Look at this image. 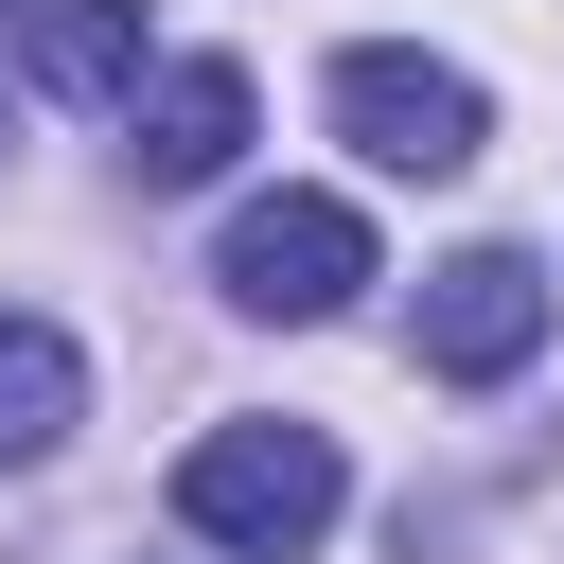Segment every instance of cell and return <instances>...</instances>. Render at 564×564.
Listing matches in <instances>:
<instances>
[{
  "instance_id": "cell-5",
  "label": "cell",
  "mask_w": 564,
  "mask_h": 564,
  "mask_svg": "<svg viewBox=\"0 0 564 564\" xmlns=\"http://www.w3.org/2000/svg\"><path fill=\"white\" fill-rule=\"evenodd\" d=\"M123 159H141L159 194L229 176V159H247V70H229V53H176V70H141V88H123Z\"/></svg>"
},
{
  "instance_id": "cell-6",
  "label": "cell",
  "mask_w": 564,
  "mask_h": 564,
  "mask_svg": "<svg viewBox=\"0 0 564 564\" xmlns=\"http://www.w3.org/2000/svg\"><path fill=\"white\" fill-rule=\"evenodd\" d=\"M18 70L53 106H123L141 88V0H18Z\"/></svg>"
},
{
  "instance_id": "cell-2",
  "label": "cell",
  "mask_w": 564,
  "mask_h": 564,
  "mask_svg": "<svg viewBox=\"0 0 564 564\" xmlns=\"http://www.w3.org/2000/svg\"><path fill=\"white\" fill-rule=\"evenodd\" d=\"M212 282H229L247 317H335V300L370 282V212H352V194H247L229 247H212Z\"/></svg>"
},
{
  "instance_id": "cell-1",
  "label": "cell",
  "mask_w": 564,
  "mask_h": 564,
  "mask_svg": "<svg viewBox=\"0 0 564 564\" xmlns=\"http://www.w3.org/2000/svg\"><path fill=\"white\" fill-rule=\"evenodd\" d=\"M335 441L317 423H212L194 458H176V529L194 546H247V564H300L317 529H335Z\"/></svg>"
},
{
  "instance_id": "cell-7",
  "label": "cell",
  "mask_w": 564,
  "mask_h": 564,
  "mask_svg": "<svg viewBox=\"0 0 564 564\" xmlns=\"http://www.w3.org/2000/svg\"><path fill=\"white\" fill-rule=\"evenodd\" d=\"M70 405H88V352H70L53 317H0V458H53Z\"/></svg>"
},
{
  "instance_id": "cell-4",
  "label": "cell",
  "mask_w": 564,
  "mask_h": 564,
  "mask_svg": "<svg viewBox=\"0 0 564 564\" xmlns=\"http://www.w3.org/2000/svg\"><path fill=\"white\" fill-rule=\"evenodd\" d=\"M546 352V264L529 247H458L441 282H423V370L441 388H511Z\"/></svg>"
},
{
  "instance_id": "cell-3",
  "label": "cell",
  "mask_w": 564,
  "mask_h": 564,
  "mask_svg": "<svg viewBox=\"0 0 564 564\" xmlns=\"http://www.w3.org/2000/svg\"><path fill=\"white\" fill-rule=\"evenodd\" d=\"M335 123L388 176H476V141H494L476 70H441V53H335Z\"/></svg>"
}]
</instances>
